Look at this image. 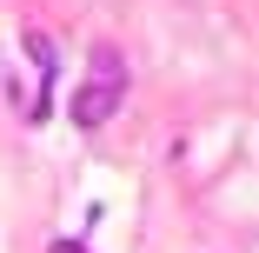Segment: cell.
Returning <instances> with one entry per match:
<instances>
[{"instance_id": "6da1fadb", "label": "cell", "mask_w": 259, "mask_h": 253, "mask_svg": "<svg viewBox=\"0 0 259 253\" xmlns=\"http://www.w3.org/2000/svg\"><path fill=\"white\" fill-rule=\"evenodd\" d=\"M120 100H126V60H120V47L100 40L93 54H87V80L73 87V127H107L120 114Z\"/></svg>"}, {"instance_id": "7a4b0ae2", "label": "cell", "mask_w": 259, "mask_h": 253, "mask_svg": "<svg viewBox=\"0 0 259 253\" xmlns=\"http://www.w3.org/2000/svg\"><path fill=\"white\" fill-rule=\"evenodd\" d=\"M47 253H87V240H54Z\"/></svg>"}]
</instances>
